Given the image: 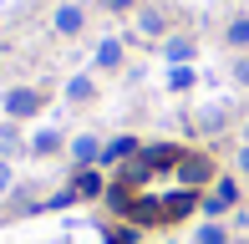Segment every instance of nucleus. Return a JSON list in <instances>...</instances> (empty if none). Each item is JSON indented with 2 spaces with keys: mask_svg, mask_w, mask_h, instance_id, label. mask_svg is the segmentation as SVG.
<instances>
[{
  "mask_svg": "<svg viewBox=\"0 0 249 244\" xmlns=\"http://www.w3.org/2000/svg\"><path fill=\"white\" fill-rule=\"evenodd\" d=\"M173 173H178V183H183V188H194V193H198V188L213 178V158H209V153H198V148H183V153L173 158Z\"/></svg>",
  "mask_w": 249,
  "mask_h": 244,
  "instance_id": "1",
  "label": "nucleus"
},
{
  "mask_svg": "<svg viewBox=\"0 0 249 244\" xmlns=\"http://www.w3.org/2000/svg\"><path fill=\"white\" fill-rule=\"evenodd\" d=\"M0 112L16 117V122L36 117V112H41V92H36V87H10V92L0 97Z\"/></svg>",
  "mask_w": 249,
  "mask_h": 244,
  "instance_id": "2",
  "label": "nucleus"
},
{
  "mask_svg": "<svg viewBox=\"0 0 249 244\" xmlns=\"http://www.w3.org/2000/svg\"><path fill=\"white\" fill-rule=\"evenodd\" d=\"M234 204H239V183H234V178H219L213 193L203 198V214H224V209H234Z\"/></svg>",
  "mask_w": 249,
  "mask_h": 244,
  "instance_id": "3",
  "label": "nucleus"
},
{
  "mask_svg": "<svg viewBox=\"0 0 249 244\" xmlns=\"http://www.w3.org/2000/svg\"><path fill=\"white\" fill-rule=\"evenodd\" d=\"M82 26H87V10L82 5H61V10H56V36H82Z\"/></svg>",
  "mask_w": 249,
  "mask_h": 244,
  "instance_id": "4",
  "label": "nucleus"
},
{
  "mask_svg": "<svg viewBox=\"0 0 249 244\" xmlns=\"http://www.w3.org/2000/svg\"><path fill=\"white\" fill-rule=\"evenodd\" d=\"M194 127H198V132H224V127H229V107H219V102L203 107V112L194 117Z\"/></svg>",
  "mask_w": 249,
  "mask_h": 244,
  "instance_id": "5",
  "label": "nucleus"
},
{
  "mask_svg": "<svg viewBox=\"0 0 249 244\" xmlns=\"http://www.w3.org/2000/svg\"><path fill=\"white\" fill-rule=\"evenodd\" d=\"M71 158L82 163V168H92V163H102V142L82 132V138H71Z\"/></svg>",
  "mask_w": 249,
  "mask_h": 244,
  "instance_id": "6",
  "label": "nucleus"
},
{
  "mask_svg": "<svg viewBox=\"0 0 249 244\" xmlns=\"http://www.w3.org/2000/svg\"><path fill=\"white\" fill-rule=\"evenodd\" d=\"M132 153H138V142H132V138H112V142H102V163H127Z\"/></svg>",
  "mask_w": 249,
  "mask_h": 244,
  "instance_id": "7",
  "label": "nucleus"
},
{
  "mask_svg": "<svg viewBox=\"0 0 249 244\" xmlns=\"http://www.w3.org/2000/svg\"><path fill=\"white\" fill-rule=\"evenodd\" d=\"M97 66H102V71H112V66H122V41H117V36H107V41L97 46Z\"/></svg>",
  "mask_w": 249,
  "mask_h": 244,
  "instance_id": "8",
  "label": "nucleus"
},
{
  "mask_svg": "<svg viewBox=\"0 0 249 244\" xmlns=\"http://www.w3.org/2000/svg\"><path fill=\"white\" fill-rule=\"evenodd\" d=\"M163 56L173 61V66H183L188 56H194V41H188V36H173V41H163Z\"/></svg>",
  "mask_w": 249,
  "mask_h": 244,
  "instance_id": "9",
  "label": "nucleus"
},
{
  "mask_svg": "<svg viewBox=\"0 0 249 244\" xmlns=\"http://www.w3.org/2000/svg\"><path fill=\"white\" fill-rule=\"evenodd\" d=\"M71 193H76V198H97V193H102V173L82 168V173H76V188H71Z\"/></svg>",
  "mask_w": 249,
  "mask_h": 244,
  "instance_id": "10",
  "label": "nucleus"
},
{
  "mask_svg": "<svg viewBox=\"0 0 249 244\" xmlns=\"http://www.w3.org/2000/svg\"><path fill=\"white\" fill-rule=\"evenodd\" d=\"M224 41H229V46H249V16H234L229 31H224Z\"/></svg>",
  "mask_w": 249,
  "mask_h": 244,
  "instance_id": "11",
  "label": "nucleus"
},
{
  "mask_svg": "<svg viewBox=\"0 0 249 244\" xmlns=\"http://www.w3.org/2000/svg\"><path fill=\"white\" fill-rule=\"evenodd\" d=\"M138 26H142V36H163V31H168V20L158 16V10H142V16H138Z\"/></svg>",
  "mask_w": 249,
  "mask_h": 244,
  "instance_id": "12",
  "label": "nucleus"
},
{
  "mask_svg": "<svg viewBox=\"0 0 249 244\" xmlns=\"http://www.w3.org/2000/svg\"><path fill=\"white\" fill-rule=\"evenodd\" d=\"M56 148H61V132H36V138H31V153H56Z\"/></svg>",
  "mask_w": 249,
  "mask_h": 244,
  "instance_id": "13",
  "label": "nucleus"
},
{
  "mask_svg": "<svg viewBox=\"0 0 249 244\" xmlns=\"http://www.w3.org/2000/svg\"><path fill=\"white\" fill-rule=\"evenodd\" d=\"M92 92H97V87L87 82V76H71V82H66V97H71V102H87Z\"/></svg>",
  "mask_w": 249,
  "mask_h": 244,
  "instance_id": "14",
  "label": "nucleus"
},
{
  "mask_svg": "<svg viewBox=\"0 0 249 244\" xmlns=\"http://www.w3.org/2000/svg\"><path fill=\"white\" fill-rule=\"evenodd\" d=\"M198 244H229V229H224V224H203L198 229Z\"/></svg>",
  "mask_w": 249,
  "mask_h": 244,
  "instance_id": "15",
  "label": "nucleus"
},
{
  "mask_svg": "<svg viewBox=\"0 0 249 244\" xmlns=\"http://www.w3.org/2000/svg\"><path fill=\"white\" fill-rule=\"evenodd\" d=\"M168 87H178V92H183V87H194V66H173V71H168Z\"/></svg>",
  "mask_w": 249,
  "mask_h": 244,
  "instance_id": "16",
  "label": "nucleus"
},
{
  "mask_svg": "<svg viewBox=\"0 0 249 244\" xmlns=\"http://www.w3.org/2000/svg\"><path fill=\"white\" fill-rule=\"evenodd\" d=\"M234 168H239V173H249V142H244L239 153H234Z\"/></svg>",
  "mask_w": 249,
  "mask_h": 244,
  "instance_id": "17",
  "label": "nucleus"
},
{
  "mask_svg": "<svg viewBox=\"0 0 249 244\" xmlns=\"http://www.w3.org/2000/svg\"><path fill=\"white\" fill-rule=\"evenodd\" d=\"M10 183H16V178H10V168L0 163V193H10Z\"/></svg>",
  "mask_w": 249,
  "mask_h": 244,
  "instance_id": "18",
  "label": "nucleus"
},
{
  "mask_svg": "<svg viewBox=\"0 0 249 244\" xmlns=\"http://www.w3.org/2000/svg\"><path fill=\"white\" fill-rule=\"evenodd\" d=\"M234 76H239V87H249V61H239V66H234Z\"/></svg>",
  "mask_w": 249,
  "mask_h": 244,
  "instance_id": "19",
  "label": "nucleus"
},
{
  "mask_svg": "<svg viewBox=\"0 0 249 244\" xmlns=\"http://www.w3.org/2000/svg\"><path fill=\"white\" fill-rule=\"evenodd\" d=\"M102 5H112V10H122V5H127V0H102Z\"/></svg>",
  "mask_w": 249,
  "mask_h": 244,
  "instance_id": "20",
  "label": "nucleus"
},
{
  "mask_svg": "<svg viewBox=\"0 0 249 244\" xmlns=\"http://www.w3.org/2000/svg\"><path fill=\"white\" fill-rule=\"evenodd\" d=\"M244 138H249V127H244Z\"/></svg>",
  "mask_w": 249,
  "mask_h": 244,
  "instance_id": "21",
  "label": "nucleus"
}]
</instances>
